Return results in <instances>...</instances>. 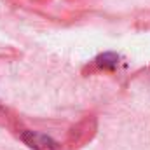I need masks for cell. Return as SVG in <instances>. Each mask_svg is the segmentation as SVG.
Here are the masks:
<instances>
[]
</instances>
